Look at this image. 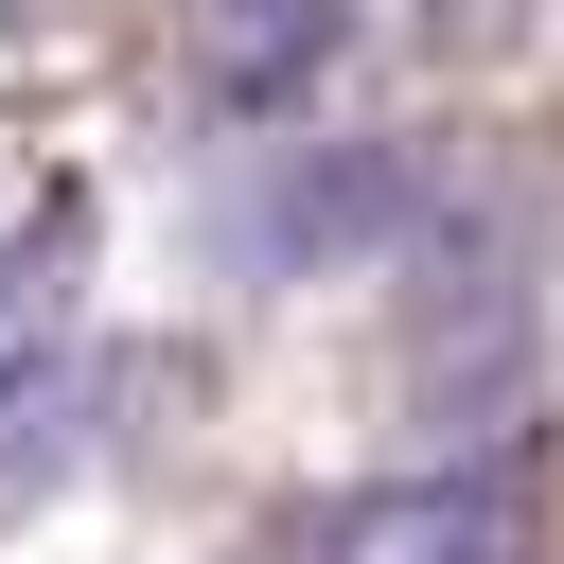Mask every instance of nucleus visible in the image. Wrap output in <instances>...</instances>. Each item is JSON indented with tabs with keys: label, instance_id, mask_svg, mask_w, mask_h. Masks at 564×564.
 Masks as SVG:
<instances>
[{
	"label": "nucleus",
	"instance_id": "2",
	"mask_svg": "<svg viewBox=\"0 0 564 564\" xmlns=\"http://www.w3.org/2000/svg\"><path fill=\"white\" fill-rule=\"evenodd\" d=\"M0 18H18V0H0Z\"/></svg>",
	"mask_w": 564,
	"mask_h": 564
},
{
	"label": "nucleus",
	"instance_id": "1",
	"mask_svg": "<svg viewBox=\"0 0 564 564\" xmlns=\"http://www.w3.org/2000/svg\"><path fill=\"white\" fill-rule=\"evenodd\" d=\"M300 564H529V494L511 476H370L300 529Z\"/></svg>",
	"mask_w": 564,
	"mask_h": 564
}]
</instances>
